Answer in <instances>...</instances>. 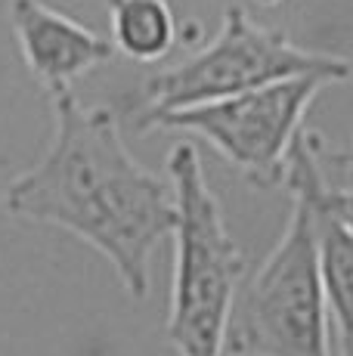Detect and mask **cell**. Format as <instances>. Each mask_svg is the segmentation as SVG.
Listing matches in <instances>:
<instances>
[{
  "label": "cell",
  "instance_id": "5",
  "mask_svg": "<svg viewBox=\"0 0 353 356\" xmlns=\"http://www.w3.org/2000/svg\"><path fill=\"white\" fill-rule=\"evenodd\" d=\"M325 87L329 81L313 74L276 81L227 99L167 112L155 127L202 136L251 186L273 189L285 183L291 146L304 130V115Z\"/></svg>",
  "mask_w": 353,
  "mask_h": 356
},
{
  "label": "cell",
  "instance_id": "6",
  "mask_svg": "<svg viewBox=\"0 0 353 356\" xmlns=\"http://www.w3.org/2000/svg\"><path fill=\"white\" fill-rule=\"evenodd\" d=\"M10 25L31 78L50 97L72 90L78 78L106 65L115 44L44 0H10Z\"/></svg>",
  "mask_w": 353,
  "mask_h": 356
},
{
  "label": "cell",
  "instance_id": "9",
  "mask_svg": "<svg viewBox=\"0 0 353 356\" xmlns=\"http://www.w3.org/2000/svg\"><path fill=\"white\" fill-rule=\"evenodd\" d=\"M313 149H316V161L322 170L325 183L331 189H344L353 193V146L350 149H331L322 140V134H313Z\"/></svg>",
  "mask_w": 353,
  "mask_h": 356
},
{
  "label": "cell",
  "instance_id": "2",
  "mask_svg": "<svg viewBox=\"0 0 353 356\" xmlns=\"http://www.w3.org/2000/svg\"><path fill=\"white\" fill-rule=\"evenodd\" d=\"M167 177L176 198V227L165 341L176 356H223L245 254L229 236L220 198L189 140L167 152Z\"/></svg>",
  "mask_w": 353,
  "mask_h": 356
},
{
  "label": "cell",
  "instance_id": "8",
  "mask_svg": "<svg viewBox=\"0 0 353 356\" xmlns=\"http://www.w3.org/2000/svg\"><path fill=\"white\" fill-rule=\"evenodd\" d=\"M108 29L115 50L133 63H161L176 44L167 0H108Z\"/></svg>",
  "mask_w": 353,
  "mask_h": 356
},
{
  "label": "cell",
  "instance_id": "4",
  "mask_svg": "<svg viewBox=\"0 0 353 356\" xmlns=\"http://www.w3.org/2000/svg\"><path fill=\"white\" fill-rule=\"evenodd\" d=\"M322 78L344 84L353 78V63L331 53L304 50L285 31L263 29L248 16L245 6L229 3L223 25L208 47L189 59L149 74L142 84V102L133 108V127L155 130V121L167 112L202 102L227 99L288 78Z\"/></svg>",
  "mask_w": 353,
  "mask_h": 356
},
{
  "label": "cell",
  "instance_id": "10",
  "mask_svg": "<svg viewBox=\"0 0 353 356\" xmlns=\"http://www.w3.org/2000/svg\"><path fill=\"white\" fill-rule=\"evenodd\" d=\"M316 134V130H313ZM316 152V149H313ZM313 189L319 195V202L325 204V208L331 211V214H338L344 223H350L353 227V193H344V189H331L329 183H325L322 170H319V161H316V174H313Z\"/></svg>",
  "mask_w": 353,
  "mask_h": 356
},
{
  "label": "cell",
  "instance_id": "7",
  "mask_svg": "<svg viewBox=\"0 0 353 356\" xmlns=\"http://www.w3.org/2000/svg\"><path fill=\"white\" fill-rule=\"evenodd\" d=\"M313 174H316L313 130H301V136L295 140L288 155L285 186L291 193L307 195L316 211L322 282H325L329 316L331 325H335V344H338L335 356H353V227L319 202L313 189Z\"/></svg>",
  "mask_w": 353,
  "mask_h": 356
},
{
  "label": "cell",
  "instance_id": "3",
  "mask_svg": "<svg viewBox=\"0 0 353 356\" xmlns=\"http://www.w3.org/2000/svg\"><path fill=\"white\" fill-rule=\"evenodd\" d=\"M319 260L316 211L291 193L279 242L239 285L227 334L229 356H335Z\"/></svg>",
  "mask_w": 353,
  "mask_h": 356
},
{
  "label": "cell",
  "instance_id": "11",
  "mask_svg": "<svg viewBox=\"0 0 353 356\" xmlns=\"http://www.w3.org/2000/svg\"><path fill=\"white\" fill-rule=\"evenodd\" d=\"M254 3H261V6H282V3H291V0H254Z\"/></svg>",
  "mask_w": 353,
  "mask_h": 356
},
{
  "label": "cell",
  "instance_id": "1",
  "mask_svg": "<svg viewBox=\"0 0 353 356\" xmlns=\"http://www.w3.org/2000/svg\"><path fill=\"white\" fill-rule=\"evenodd\" d=\"M50 102L53 140L35 168L10 180L6 214L72 232L112 264L133 300H142L149 260L176 227L174 183L133 159L112 108L84 106L72 90Z\"/></svg>",
  "mask_w": 353,
  "mask_h": 356
}]
</instances>
